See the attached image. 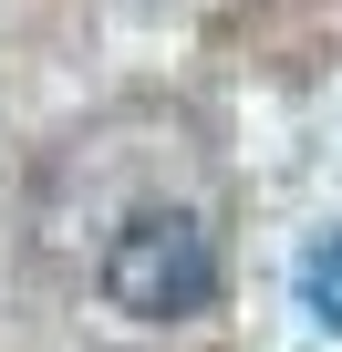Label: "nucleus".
Returning a JSON list of instances; mask_svg holds the SVG:
<instances>
[{"instance_id": "1", "label": "nucleus", "mask_w": 342, "mask_h": 352, "mask_svg": "<svg viewBox=\"0 0 342 352\" xmlns=\"http://www.w3.org/2000/svg\"><path fill=\"white\" fill-rule=\"evenodd\" d=\"M208 290H218V249H208V228L187 208H145V218L114 228V249H104V300L114 311H135V321H187Z\"/></svg>"}, {"instance_id": "2", "label": "nucleus", "mask_w": 342, "mask_h": 352, "mask_svg": "<svg viewBox=\"0 0 342 352\" xmlns=\"http://www.w3.org/2000/svg\"><path fill=\"white\" fill-rule=\"evenodd\" d=\"M290 290H301V311L342 342V228H311L301 239V259H290Z\"/></svg>"}]
</instances>
